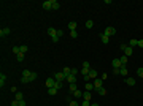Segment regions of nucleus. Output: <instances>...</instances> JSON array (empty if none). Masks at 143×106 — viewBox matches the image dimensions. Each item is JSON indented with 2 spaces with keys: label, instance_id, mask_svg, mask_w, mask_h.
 Wrapping results in <instances>:
<instances>
[{
  "label": "nucleus",
  "instance_id": "5701e85b",
  "mask_svg": "<svg viewBox=\"0 0 143 106\" xmlns=\"http://www.w3.org/2000/svg\"><path fill=\"white\" fill-rule=\"evenodd\" d=\"M24 56H26V54H22V52H19V54H18V56H16V60H18V62H19V63H21V62H22V60H24Z\"/></svg>",
  "mask_w": 143,
  "mask_h": 106
},
{
  "label": "nucleus",
  "instance_id": "c756f323",
  "mask_svg": "<svg viewBox=\"0 0 143 106\" xmlns=\"http://www.w3.org/2000/svg\"><path fill=\"white\" fill-rule=\"evenodd\" d=\"M13 52H14L16 56H18V54L21 52V46H13Z\"/></svg>",
  "mask_w": 143,
  "mask_h": 106
},
{
  "label": "nucleus",
  "instance_id": "1a4fd4ad",
  "mask_svg": "<svg viewBox=\"0 0 143 106\" xmlns=\"http://www.w3.org/2000/svg\"><path fill=\"white\" fill-rule=\"evenodd\" d=\"M48 35H49L51 38L57 37V29H54V27H49V29H48Z\"/></svg>",
  "mask_w": 143,
  "mask_h": 106
},
{
  "label": "nucleus",
  "instance_id": "412c9836",
  "mask_svg": "<svg viewBox=\"0 0 143 106\" xmlns=\"http://www.w3.org/2000/svg\"><path fill=\"white\" fill-rule=\"evenodd\" d=\"M97 94L102 95V97H105V95H107V89H105V87H100V89L97 90Z\"/></svg>",
  "mask_w": 143,
  "mask_h": 106
},
{
  "label": "nucleus",
  "instance_id": "aec40b11",
  "mask_svg": "<svg viewBox=\"0 0 143 106\" xmlns=\"http://www.w3.org/2000/svg\"><path fill=\"white\" fill-rule=\"evenodd\" d=\"M100 38H102V43H105V44L110 41V37H107L105 33H102V35H100Z\"/></svg>",
  "mask_w": 143,
  "mask_h": 106
},
{
  "label": "nucleus",
  "instance_id": "7ed1b4c3",
  "mask_svg": "<svg viewBox=\"0 0 143 106\" xmlns=\"http://www.w3.org/2000/svg\"><path fill=\"white\" fill-rule=\"evenodd\" d=\"M53 5H54V0H46V2H43L42 3V6H43V10H53Z\"/></svg>",
  "mask_w": 143,
  "mask_h": 106
},
{
  "label": "nucleus",
  "instance_id": "9b49d317",
  "mask_svg": "<svg viewBox=\"0 0 143 106\" xmlns=\"http://www.w3.org/2000/svg\"><path fill=\"white\" fill-rule=\"evenodd\" d=\"M7 84V75L5 73H0V87H3Z\"/></svg>",
  "mask_w": 143,
  "mask_h": 106
},
{
  "label": "nucleus",
  "instance_id": "bb28decb",
  "mask_svg": "<svg viewBox=\"0 0 143 106\" xmlns=\"http://www.w3.org/2000/svg\"><path fill=\"white\" fill-rule=\"evenodd\" d=\"M16 100H18V101L24 100V94H21V92H16Z\"/></svg>",
  "mask_w": 143,
  "mask_h": 106
},
{
  "label": "nucleus",
  "instance_id": "cd10ccee",
  "mask_svg": "<svg viewBox=\"0 0 143 106\" xmlns=\"http://www.w3.org/2000/svg\"><path fill=\"white\" fill-rule=\"evenodd\" d=\"M48 94H49V95H56V94H57V89H56V87L48 89Z\"/></svg>",
  "mask_w": 143,
  "mask_h": 106
},
{
  "label": "nucleus",
  "instance_id": "9d476101",
  "mask_svg": "<svg viewBox=\"0 0 143 106\" xmlns=\"http://www.w3.org/2000/svg\"><path fill=\"white\" fill-rule=\"evenodd\" d=\"M132 54H134V48H130V46L127 44V48L124 49V56H126V57H130Z\"/></svg>",
  "mask_w": 143,
  "mask_h": 106
},
{
  "label": "nucleus",
  "instance_id": "4c0bfd02",
  "mask_svg": "<svg viewBox=\"0 0 143 106\" xmlns=\"http://www.w3.org/2000/svg\"><path fill=\"white\" fill-rule=\"evenodd\" d=\"M60 8V5H59V2H56V0H54V5H53V10H59Z\"/></svg>",
  "mask_w": 143,
  "mask_h": 106
},
{
  "label": "nucleus",
  "instance_id": "20e7f679",
  "mask_svg": "<svg viewBox=\"0 0 143 106\" xmlns=\"http://www.w3.org/2000/svg\"><path fill=\"white\" fill-rule=\"evenodd\" d=\"M54 79H56V81H60V82H64V81H65V75H64L62 71H56V73H54Z\"/></svg>",
  "mask_w": 143,
  "mask_h": 106
},
{
  "label": "nucleus",
  "instance_id": "09e8293b",
  "mask_svg": "<svg viewBox=\"0 0 143 106\" xmlns=\"http://www.w3.org/2000/svg\"><path fill=\"white\" fill-rule=\"evenodd\" d=\"M100 78H102V79H103V81H105V79H107V78H108V75H107V73H103V75H102V76H100Z\"/></svg>",
  "mask_w": 143,
  "mask_h": 106
},
{
  "label": "nucleus",
  "instance_id": "f3484780",
  "mask_svg": "<svg viewBox=\"0 0 143 106\" xmlns=\"http://www.w3.org/2000/svg\"><path fill=\"white\" fill-rule=\"evenodd\" d=\"M84 89H86L87 92H92V90H94V84H92V82H86V86H84Z\"/></svg>",
  "mask_w": 143,
  "mask_h": 106
},
{
  "label": "nucleus",
  "instance_id": "4468645a",
  "mask_svg": "<svg viewBox=\"0 0 143 106\" xmlns=\"http://www.w3.org/2000/svg\"><path fill=\"white\" fill-rule=\"evenodd\" d=\"M72 95H73V98H75V100H78L79 97H83V92L79 90V89H76V90L73 92V94H72Z\"/></svg>",
  "mask_w": 143,
  "mask_h": 106
},
{
  "label": "nucleus",
  "instance_id": "c85d7f7f",
  "mask_svg": "<svg viewBox=\"0 0 143 106\" xmlns=\"http://www.w3.org/2000/svg\"><path fill=\"white\" fill-rule=\"evenodd\" d=\"M22 76H26V78H29V79H30V76H32V71H29V70H24V71H22Z\"/></svg>",
  "mask_w": 143,
  "mask_h": 106
},
{
  "label": "nucleus",
  "instance_id": "0eeeda50",
  "mask_svg": "<svg viewBox=\"0 0 143 106\" xmlns=\"http://www.w3.org/2000/svg\"><path fill=\"white\" fill-rule=\"evenodd\" d=\"M65 81H67V82H70V84H76V81H78V78H76L75 75H68L67 78H65Z\"/></svg>",
  "mask_w": 143,
  "mask_h": 106
},
{
  "label": "nucleus",
  "instance_id": "37998d69",
  "mask_svg": "<svg viewBox=\"0 0 143 106\" xmlns=\"http://www.w3.org/2000/svg\"><path fill=\"white\" fill-rule=\"evenodd\" d=\"M11 106H19V101H18V100H13V101H11Z\"/></svg>",
  "mask_w": 143,
  "mask_h": 106
},
{
  "label": "nucleus",
  "instance_id": "58836bf2",
  "mask_svg": "<svg viewBox=\"0 0 143 106\" xmlns=\"http://www.w3.org/2000/svg\"><path fill=\"white\" fill-rule=\"evenodd\" d=\"M70 37H72V38H78V32H76V30L70 32Z\"/></svg>",
  "mask_w": 143,
  "mask_h": 106
},
{
  "label": "nucleus",
  "instance_id": "6e6552de",
  "mask_svg": "<svg viewBox=\"0 0 143 106\" xmlns=\"http://www.w3.org/2000/svg\"><path fill=\"white\" fill-rule=\"evenodd\" d=\"M45 84H46V87H48V89H51V87H54V84H56V79H54V78H48Z\"/></svg>",
  "mask_w": 143,
  "mask_h": 106
},
{
  "label": "nucleus",
  "instance_id": "c9c22d12",
  "mask_svg": "<svg viewBox=\"0 0 143 106\" xmlns=\"http://www.w3.org/2000/svg\"><path fill=\"white\" fill-rule=\"evenodd\" d=\"M89 71H91L89 68H81V75H83V76H86V75H87Z\"/></svg>",
  "mask_w": 143,
  "mask_h": 106
},
{
  "label": "nucleus",
  "instance_id": "a878e982",
  "mask_svg": "<svg viewBox=\"0 0 143 106\" xmlns=\"http://www.w3.org/2000/svg\"><path fill=\"white\" fill-rule=\"evenodd\" d=\"M127 59H129V57H126V56H121V57H119V60H121V63L124 65V67H126V63H127Z\"/></svg>",
  "mask_w": 143,
  "mask_h": 106
},
{
  "label": "nucleus",
  "instance_id": "3c124183",
  "mask_svg": "<svg viewBox=\"0 0 143 106\" xmlns=\"http://www.w3.org/2000/svg\"><path fill=\"white\" fill-rule=\"evenodd\" d=\"M91 106H100V105H99V103H92V105H91Z\"/></svg>",
  "mask_w": 143,
  "mask_h": 106
},
{
  "label": "nucleus",
  "instance_id": "f704fd0d",
  "mask_svg": "<svg viewBox=\"0 0 143 106\" xmlns=\"http://www.w3.org/2000/svg\"><path fill=\"white\" fill-rule=\"evenodd\" d=\"M27 51H29V46H26V44H22V46H21V52H22V54H26Z\"/></svg>",
  "mask_w": 143,
  "mask_h": 106
},
{
  "label": "nucleus",
  "instance_id": "79ce46f5",
  "mask_svg": "<svg viewBox=\"0 0 143 106\" xmlns=\"http://www.w3.org/2000/svg\"><path fill=\"white\" fill-rule=\"evenodd\" d=\"M72 75H75V76H78V68H72Z\"/></svg>",
  "mask_w": 143,
  "mask_h": 106
},
{
  "label": "nucleus",
  "instance_id": "dca6fc26",
  "mask_svg": "<svg viewBox=\"0 0 143 106\" xmlns=\"http://www.w3.org/2000/svg\"><path fill=\"white\" fill-rule=\"evenodd\" d=\"M68 30H70V32L76 30V22H75V21H70V22H68Z\"/></svg>",
  "mask_w": 143,
  "mask_h": 106
},
{
  "label": "nucleus",
  "instance_id": "2eb2a0df",
  "mask_svg": "<svg viewBox=\"0 0 143 106\" xmlns=\"http://www.w3.org/2000/svg\"><path fill=\"white\" fill-rule=\"evenodd\" d=\"M91 98H92V94L91 92H83V100H87V101H91Z\"/></svg>",
  "mask_w": 143,
  "mask_h": 106
},
{
  "label": "nucleus",
  "instance_id": "393cba45",
  "mask_svg": "<svg viewBox=\"0 0 143 106\" xmlns=\"http://www.w3.org/2000/svg\"><path fill=\"white\" fill-rule=\"evenodd\" d=\"M119 75H121V76H127V68H126V67H121Z\"/></svg>",
  "mask_w": 143,
  "mask_h": 106
},
{
  "label": "nucleus",
  "instance_id": "8fccbe9b",
  "mask_svg": "<svg viewBox=\"0 0 143 106\" xmlns=\"http://www.w3.org/2000/svg\"><path fill=\"white\" fill-rule=\"evenodd\" d=\"M138 46H140V48H143V40H138Z\"/></svg>",
  "mask_w": 143,
  "mask_h": 106
},
{
  "label": "nucleus",
  "instance_id": "6ab92c4d",
  "mask_svg": "<svg viewBox=\"0 0 143 106\" xmlns=\"http://www.w3.org/2000/svg\"><path fill=\"white\" fill-rule=\"evenodd\" d=\"M129 46H130V48H135V46H138V40L132 38V40H130V43H129Z\"/></svg>",
  "mask_w": 143,
  "mask_h": 106
},
{
  "label": "nucleus",
  "instance_id": "72a5a7b5",
  "mask_svg": "<svg viewBox=\"0 0 143 106\" xmlns=\"http://www.w3.org/2000/svg\"><path fill=\"white\" fill-rule=\"evenodd\" d=\"M137 76L143 79V68H137Z\"/></svg>",
  "mask_w": 143,
  "mask_h": 106
},
{
  "label": "nucleus",
  "instance_id": "ddd939ff",
  "mask_svg": "<svg viewBox=\"0 0 143 106\" xmlns=\"http://www.w3.org/2000/svg\"><path fill=\"white\" fill-rule=\"evenodd\" d=\"M135 82H137V81L134 79V78H126V84H127V86H130V87H134V86H135Z\"/></svg>",
  "mask_w": 143,
  "mask_h": 106
},
{
  "label": "nucleus",
  "instance_id": "ea45409f",
  "mask_svg": "<svg viewBox=\"0 0 143 106\" xmlns=\"http://www.w3.org/2000/svg\"><path fill=\"white\" fill-rule=\"evenodd\" d=\"M81 106H91V101H87V100H83V101H81Z\"/></svg>",
  "mask_w": 143,
  "mask_h": 106
},
{
  "label": "nucleus",
  "instance_id": "b1692460",
  "mask_svg": "<svg viewBox=\"0 0 143 106\" xmlns=\"http://www.w3.org/2000/svg\"><path fill=\"white\" fill-rule=\"evenodd\" d=\"M54 87H56L57 90H60V89L64 87V82H60V81H56V84H54Z\"/></svg>",
  "mask_w": 143,
  "mask_h": 106
},
{
  "label": "nucleus",
  "instance_id": "e433bc0d",
  "mask_svg": "<svg viewBox=\"0 0 143 106\" xmlns=\"http://www.w3.org/2000/svg\"><path fill=\"white\" fill-rule=\"evenodd\" d=\"M37 78H38V75H37V73H34V71H32V76H30V82H32V81H35Z\"/></svg>",
  "mask_w": 143,
  "mask_h": 106
},
{
  "label": "nucleus",
  "instance_id": "a19ab883",
  "mask_svg": "<svg viewBox=\"0 0 143 106\" xmlns=\"http://www.w3.org/2000/svg\"><path fill=\"white\" fill-rule=\"evenodd\" d=\"M83 68H89L91 70V63L89 62H83Z\"/></svg>",
  "mask_w": 143,
  "mask_h": 106
},
{
  "label": "nucleus",
  "instance_id": "c03bdc74",
  "mask_svg": "<svg viewBox=\"0 0 143 106\" xmlns=\"http://www.w3.org/2000/svg\"><path fill=\"white\" fill-rule=\"evenodd\" d=\"M119 48H121V51H122V52H124V49H126V48H127V44H124V43H122V44H121Z\"/></svg>",
  "mask_w": 143,
  "mask_h": 106
},
{
  "label": "nucleus",
  "instance_id": "de8ad7c7",
  "mask_svg": "<svg viewBox=\"0 0 143 106\" xmlns=\"http://www.w3.org/2000/svg\"><path fill=\"white\" fill-rule=\"evenodd\" d=\"M62 35H64V30H57V37L60 38V37H62Z\"/></svg>",
  "mask_w": 143,
  "mask_h": 106
},
{
  "label": "nucleus",
  "instance_id": "7c9ffc66",
  "mask_svg": "<svg viewBox=\"0 0 143 106\" xmlns=\"http://www.w3.org/2000/svg\"><path fill=\"white\" fill-rule=\"evenodd\" d=\"M76 89H78V87H76V84H70V87H68V92H72V94H73Z\"/></svg>",
  "mask_w": 143,
  "mask_h": 106
},
{
  "label": "nucleus",
  "instance_id": "423d86ee",
  "mask_svg": "<svg viewBox=\"0 0 143 106\" xmlns=\"http://www.w3.org/2000/svg\"><path fill=\"white\" fill-rule=\"evenodd\" d=\"M111 67H113V68H121V67H124V65L121 63L119 59H113V60H111Z\"/></svg>",
  "mask_w": 143,
  "mask_h": 106
},
{
  "label": "nucleus",
  "instance_id": "2f4dec72",
  "mask_svg": "<svg viewBox=\"0 0 143 106\" xmlns=\"http://www.w3.org/2000/svg\"><path fill=\"white\" fill-rule=\"evenodd\" d=\"M86 27H87V29H92V27H94V21H91V19H89V21H86Z\"/></svg>",
  "mask_w": 143,
  "mask_h": 106
},
{
  "label": "nucleus",
  "instance_id": "f03ea898",
  "mask_svg": "<svg viewBox=\"0 0 143 106\" xmlns=\"http://www.w3.org/2000/svg\"><path fill=\"white\" fill-rule=\"evenodd\" d=\"M87 78H89V81L97 79V78H99V71H97V70H94V68H91V71L87 73Z\"/></svg>",
  "mask_w": 143,
  "mask_h": 106
},
{
  "label": "nucleus",
  "instance_id": "473e14b6",
  "mask_svg": "<svg viewBox=\"0 0 143 106\" xmlns=\"http://www.w3.org/2000/svg\"><path fill=\"white\" fill-rule=\"evenodd\" d=\"M21 82H22V84H29L30 79H29V78H26V76H21Z\"/></svg>",
  "mask_w": 143,
  "mask_h": 106
},
{
  "label": "nucleus",
  "instance_id": "a18cd8bd",
  "mask_svg": "<svg viewBox=\"0 0 143 106\" xmlns=\"http://www.w3.org/2000/svg\"><path fill=\"white\" fill-rule=\"evenodd\" d=\"M119 70L121 68H113V75H119Z\"/></svg>",
  "mask_w": 143,
  "mask_h": 106
},
{
  "label": "nucleus",
  "instance_id": "f257e3e1",
  "mask_svg": "<svg viewBox=\"0 0 143 106\" xmlns=\"http://www.w3.org/2000/svg\"><path fill=\"white\" fill-rule=\"evenodd\" d=\"M92 84H94V90L97 92L100 87H103V79H102V78H97V79H94V82H92Z\"/></svg>",
  "mask_w": 143,
  "mask_h": 106
},
{
  "label": "nucleus",
  "instance_id": "f8f14e48",
  "mask_svg": "<svg viewBox=\"0 0 143 106\" xmlns=\"http://www.w3.org/2000/svg\"><path fill=\"white\" fill-rule=\"evenodd\" d=\"M10 29H8V27H3V29H2V30H0V37L3 38V37H7V35H10Z\"/></svg>",
  "mask_w": 143,
  "mask_h": 106
},
{
  "label": "nucleus",
  "instance_id": "39448f33",
  "mask_svg": "<svg viewBox=\"0 0 143 106\" xmlns=\"http://www.w3.org/2000/svg\"><path fill=\"white\" fill-rule=\"evenodd\" d=\"M114 33H116V29H114V27H107L105 29V35L107 37H113Z\"/></svg>",
  "mask_w": 143,
  "mask_h": 106
},
{
  "label": "nucleus",
  "instance_id": "4be33fe9",
  "mask_svg": "<svg viewBox=\"0 0 143 106\" xmlns=\"http://www.w3.org/2000/svg\"><path fill=\"white\" fill-rule=\"evenodd\" d=\"M67 103H68V106H81L78 101H76V100H68Z\"/></svg>",
  "mask_w": 143,
  "mask_h": 106
},
{
  "label": "nucleus",
  "instance_id": "a211bd4d",
  "mask_svg": "<svg viewBox=\"0 0 143 106\" xmlns=\"http://www.w3.org/2000/svg\"><path fill=\"white\" fill-rule=\"evenodd\" d=\"M62 73H64L65 78H67L68 75H72V68H70V67H65V68H62Z\"/></svg>",
  "mask_w": 143,
  "mask_h": 106
},
{
  "label": "nucleus",
  "instance_id": "49530a36",
  "mask_svg": "<svg viewBox=\"0 0 143 106\" xmlns=\"http://www.w3.org/2000/svg\"><path fill=\"white\" fill-rule=\"evenodd\" d=\"M27 103H26V100H21V101H19V106H26Z\"/></svg>",
  "mask_w": 143,
  "mask_h": 106
}]
</instances>
